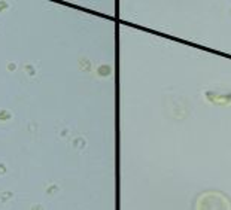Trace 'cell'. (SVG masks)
<instances>
[{"instance_id":"6da1fadb","label":"cell","mask_w":231,"mask_h":210,"mask_svg":"<svg viewBox=\"0 0 231 210\" xmlns=\"http://www.w3.org/2000/svg\"><path fill=\"white\" fill-rule=\"evenodd\" d=\"M195 210H231V201L221 192L207 191L198 195Z\"/></svg>"}]
</instances>
